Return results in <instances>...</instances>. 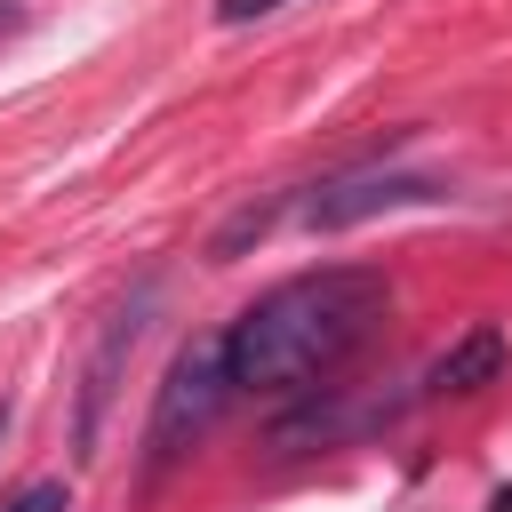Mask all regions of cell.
<instances>
[{"label": "cell", "mask_w": 512, "mask_h": 512, "mask_svg": "<svg viewBox=\"0 0 512 512\" xmlns=\"http://www.w3.org/2000/svg\"><path fill=\"white\" fill-rule=\"evenodd\" d=\"M384 272H360V264H328V272H304V280H280L272 296H256L232 328H224V352H232V384L240 392H264V400H296V392H320L384 320Z\"/></svg>", "instance_id": "obj_1"}, {"label": "cell", "mask_w": 512, "mask_h": 512, "mask_svg": "<svg viewBox=\"0 0 512 512\" xmlns=\"http://www.w3.org/2000/svg\"><path fill=\"white\" fill-rule=\"evenodd\" d=\"M232 392H240V384H232L224 336H192V344L168 360V376H160V400H152V424H144V464L160 472V464H176L184 448H200V440L216 432V416H224Z\"/></svg>", "instance_id": "obj_2"}, {"label": "cell", "mask_w": 512, "mask_h": 512, "mask_svg": "<svg viewBox=\"0 0 512 512\" xmlns=\"http://www.w3.org/2000/svg\"><path fill=\"white\" fill-rule=\"evenodd\" d=\"M416 200H440V184L416 176V168H344L304 200V224L312 232H344V224H360L376 208H416Z\"/></svg>", "instance_id": "obj_3"}, {"label": "cell", "mask_w": 512, "mask_h": 512, "mask_svg": "<svg viewBox=\"0 0 512 512\" xmlns=\"http://www.w3.org/2000/svg\"><path fill=\"white\" fill-rule=\"evenodd\" d=\"M152 280L112 312V328H104V344H96V360H88V392H80V456H96V440H104V408H112V376H120V360L136 352V336H144V312H152Z\"/></svg>", "instance_id": "obj_4"}, {"label": "cell", "mask_w": 512, "mask_h": 512, "mask_svg": "<svg viewBox=\"0 0 512 512\" xmlns=\"http://www.w3.org/2000/svg\"><path fill=\"white\" fill-rule=\"evenodd\" d=\"M504 376V328L496 320H472L432 368H424V392H480V384H496Z\"/></svg>", "instance_id": "obj_5"}, {"label": "cell", "mask_w": 512, "mask_h": 512, "mask_svg": "<svg viewBox=\"0 0 512 512\" xmlns=\"http://www.w3.org/2000/svg\"><path fill=\"white\" fill-rule=\"evenodd\" d=\"M8 512H64V480H32V488H24Z\"/></svg>", "instance_id": "obj_6"}, {"label": "cell", "mask_w": 512, "mask_h": 512, "mask_svg": "<svg viewBox=\"0 0 512 512\" xmlns=\"http://www.w3.org/2000/svg\"><path fill=\"white\" fill-rule=\"evenodd\" d=\"M272 8H288V0H216V24H256Z\"/></svg>", "instance_id": "obj_7"}, {"label": "cell", "mask_w": 512, "mask_h": 512, "mask_svg": "<svg viewBox=\"0 0 512 512\" xmlns=\"http://www.w3.org/2000/svg\"><path fill=\"white\" fill-rule=\"evenodd\" d=\"M16 24H24V8H16V0H0V40H8Z\"/></svg>", "instance_id": "obj_8"}, {"label": "cell", "mask_w": 512, "mask_h": 512, "mask_svg": "<svg viewBox=\"0 0 512 512\" xmlns=\"http://www.w3.org/2000/svg\"><path fill=\"white\" fill-rule=\"evenodd\" d=\"M0 432H8V408H0Z\"/></svg>", "instance_id": "obj_9"}]
</instances>
